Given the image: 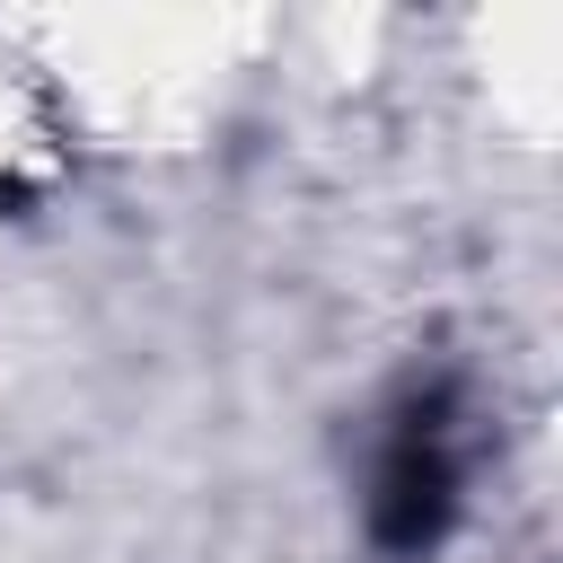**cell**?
<instances>
[{"instance_id":"1","label":"cell","mask_w":563,"mask_h":563,"mask_svg":"<svg viewBox=\"0 0 563 563\" xmlns=\"http://www.w3.org/2000/svg\"><path fill=\"white\" fill-rule=\"evenodd\" d=\"M440 510H449V449H440V431L422 422V431H405V449H396V466H387V493H378V519H387V537H431L440 528Z\"/></svg>"}]
</instances>
